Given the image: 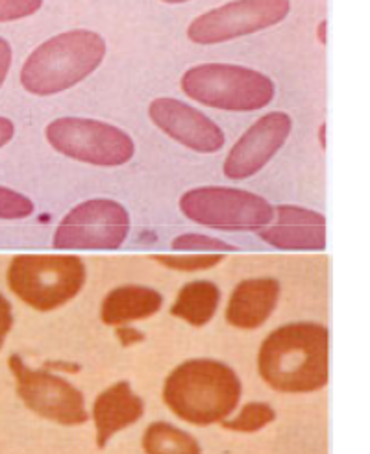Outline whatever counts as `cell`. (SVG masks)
Returning a JSON list of instances; mask_svg holds the SVG:
<instances>
[{"mask_svg":"<svg viewBox=\"0 0 370 454\" xmlns=\"http://www.w3.org/2000/svg\"><path fill=\"white\" fill-rule=\"evenodd\" d=\"M106 54V39L95 30L59 32L28 54L19 71L20 86L34 97L66 93L95 74L104 64Z\"/></svg>","mask_w":370,"mask_h":454,"instance_id":"3","label":"cell"},{"mask_svg":"<svg viewBox=\"0 0 370 454\" xmlns=\"http://www.w3.org/2000/svg\"><path fill=\"white\" fill-rule=\"evenodd\" d=\"M13 137H15L13 121L0 115V149H4L8 143H12Z\"/></svg>","mask_w":370,"mask_h":454,"instance_id":"28","label":"cell"},{"mask_svg":"<svg viewBox=\"0 0 370 454\" xmlns=\"http://www.w3.org/2000/svg\"><path fill=\"white\" fill-rule=\"evenodd\" d=\"M220 304L222 290L219 284L208 278H195L176 292L169 314L191 328H204L217 317Z\"/></svg>","mask_w":370,"mask_h":454,"instance_id":"16","label":"cell"},{"mask_svg":"<svg viewBox=\"0 0 370 454\" xmlns=\"http://www.w3.org/2000/svg\"><path fill=\"white\" fill-rule=\"evenodd\" d=\"M281 301V282L274 277H249L237 282L224 306V321L235 330L254 333L274 316Z\"/></svg>","mask_w":370,"mask_h":454,"instance_id":"14","label":"cell"},{"mask_svg":"<svg viewBox=\"0 0 370 454\" xmlns=\"http://www.w3.org/2000/svg\"><path fill=\"white\" fill-rule=\"evenodd\" d=\"M45 0H0V23H15L35 15Z\"/></svg>","mask_w":370,"mask_h":454,"instance_id":"24","label":"cell"},{"mask_svg":"<svg viewBox=\"0 0 370 454\" xmlns=\"http://www.w3.org/2000/svg\"><path fill=\"white\" fill-rule=\"evenodd\" d=\"M332 336L319 321L302 319L276 326L258 348L261 382L281 395H313L330 384Z\"/></svg>","mask_w":370,"mask_h":454,"instance_id":"1","label":"cell"},{"mask_svg":"<svg viewBox=\"0 0 370 454\" xmlns=\"http://www.w3.org/2000/svg\"><path fill=\"white\" fill-rule=\"evenodd\" d=\"M293 117L287 112L261 115L234 143L222 163V173L234 182H243L261 173L285 147L293 134Z\"/></svg>","mask_w":370,"mask_h":454,"instance_id":"11","label":"cell"},{"mask_svg":"<svg viewBox=\"0 0 370 454\" xmlns=\"http://www.w3.org/2000/svg\"><path fill=\"white\" fill-rule=\"evenodd\" d=\"M141 449L145 454H204L195 434L171 421H152L141 434Z\"/></svg>","mask_w":370,"mask_h":454,"instance_id":"18","label":"cell"},{"mask_svg":"<svg viewBox=\"0 0 370 454\" xmlns=\"http://www.w3.org/2000/svg\"><path fill=\"white\" fill-rule=\"evenodd\" d=\"M243 399L237 371L217 358H189L174 365L161 384V401L171 414L198 428L220 425Z\"/></svg>","mask_w":370,"mask_h":454,"instance_id":"2","label":"cell"},{"mask_svg":"<svg viewBox=\"0 0 370 454\" xmlns=\"http://www.w3.org/2000/svg\"><path fill=\"white\" fill-rule=\"evenodd\" d=\"M45 367L47 369H50V371H54V373H59V375H64V373H71V375H74V373H78V371L81 369L80 367V364H74V362H66V360H58V362H47L45 364Z\"/></svg>","mask_w":370,"mask_h":454,"instance_id":"29","label":"cell"},{"mask_svg":"<svg viewBox=\"0 0 370 454\" xmlns=\"http://www.w3.org/2000/svg\"><path fill=\"white\" fill-rule=\"evenodd\" d=\"M6 284L17 301L39 314L71 304L88 284V265L78 254H17L6 270Z\"/></svg>","mask_w":370,"mask_h":454,"instance_id":"4","label":"cell"},{"mask_svg":"<svg viewBox=\"0 0 370 454\" xmlns=\"http://www.w3.org/2000/svg\"><path fill=\"white\" fill-rule=\"evenodd\" d=\"M163 4H171V6H178V4H188L191 0H161Z\"/></svg>","mask_w":370,"mask_h":454,"instance_id":"32","label":"cell"},{"mask_svg":"<svg viewBox=\"0 0 370 454\" xmlns=\"http://www.w3.org/2000/svg\"><path fill=\"white\" fill-rule=\"evenodd\" d=\"M113 334H115L117 343L122 348H130V347H135V345H141L147 341V334L143 333L137 325L117 326V328H113Z\"/></svg>","mask_w":370,"mask_h":454,"instance_id":"25","label":"cell"},{"mask_svg":"<svg viewBox=\"0 0 370 454\" xmlns=\"http://www.w3.org/2000/svg\"><path fill=\"white\" fill-rule=\"evenodd\" d=\"M278 419L276 408L266 401H249L239 404L230 418H226L220 427L234 434H258L269 428Z\"/></svg>","mask_w":370,"mask_h":454,"instance_id":"19","label":"cell"},{"mask_svg":"<svg viewBox=\"0 0 370 454\" xmlns=\"http://www.w3.org/2000/svg\"><path fill=\"white\" fill-rule=\"evenodd\" d=\"M319 141H320V149L326 151V147H328V125L326 122H322V125L319 127Z\"/></svg>","mask_w":370,"mask_h":454,"instance_id":"31","label":"cell"},{"mask_svg":"<svg viewBox=\"0 0 370 454\" xmlns=\"http://www.w3.org/2000/svg\"><path fill=\"white\" fill-rule=\"evenodd\" d=\"M17 397L34 416L59 427L89 423L88 399L76 384L43 367H32L20 355L8 358Z\"/></svg>","mask_w":370,"mask_h":454,"instance_id":"8","label":"cell"},{"mask_svg":"<svg viewBox=\"0 0 370 454\" xmlns=\"http://www.w3.org/2000/svg\"><path fill=\"white\" fill-rule=\"evenodd\" d=\"M180 88L197 105L235 114L263 110L276 97V84L269 74L226 61L189 67L180 78Z\"/></svg>","mask_w":370,"mask_h":454,"instance_id":"5","label":"cell"},{"mask_svg":"<svg viewBox=\"0 0 370 454\" xmlns=\"http://www.w3.org/2000/svg\"><path fill=\"white\" fill-rule=\"evenodd\" d=\"M45 139L58 154L104 169L122 168L137 153L135 141L127 130L93 117L52 119L45 129Z\"/></svg>","mask_w":370,"mask_h":454,"instance_id":"7","label":"cell"},{"mask_svg":"<svg viewBox=\"0 0 370 454\" xmlns=\"http://www.w3.org/2000/svg\"><path fill=\"white\" fill-rule=\"evenodd\" d=\"M226 254L213 253H171V254H152V260L174 273L197 275L212 271L224 262Z\"/></svg>","mask_w":370,"mask_h":454,"instance_id":"20","label":"cell"},{"mask_svg":"<svg viewBox=\"0 0 370 454\" xmlns=\"http://www.w3.org/2000/svg\"><path fill=\"white\" fill-rule=\"evenodd\" d=\"M132 232V217L122 202L106 197L81 200L61 217L52 247L61 253L117 251Z\"/></svg>","mask_w":370,"mask_h":454,"instance_id":"9","label":"cell"},{"mask_svg":"<svg viewBox=\"0 0 370 454\" xmlns=\"http://www.w3.org/2000/svg\"><path fill=\"white\" fill-rule=\"evenodd\" d=\"M317 39L322 47L328 43V20L326 19H322L317 27Z\"/></svg>","mask_w":370,"mask_h":454,"instance_id":"30","label":"cell"},{"mask_svg":"<svg viewBox=\"0 0 370 454\" xmlns=\"http://www.w3.org/2000/svg\"><path fill=\"white\" fill-rule=\"evenodd\" d=\"M178 208L185 219L219 232H259L274 219V204L234 185H198L185 192Z\"/></svg>","mask_w":370,"mask_h":454,"instance_id":"6","label":"cell"},{"mask_svg":"<svg viewBox=\"0 0 370 454\" xmlns=\"http://www.w3.org/2000/svg\"><path fill=\"white\" fill-rule=\"evenodd\" d=\"M174 253H213V254H228L235 253L237 247L222 238L204 234V232H185L176 236L171 241Z\"/></svg>","mask_w":370,"mask_h":454,"instance_id":"21","label":"cell"},{"mask_svg":"<svg viewBox=\"0 0 370 454\" xmlns=\"http://www.w3.org/2000/svg\"><path fill=\"white\" fill-rule=\"evenodd\" d=\"M149 119L178 145L197 154H217L226 145V134L220 125L189 102L176 97L150 100Z\"/></svg>","mask_w":370,"mask_h":454,"instance_id":"12","label":"cell"},{"mask_svg":"<svg viewBox=\"0 0 370 454\" xmlns=\"http://www.w3.org/2000/svg\"><path fill=\"white\" fill-rule=\"evenodd\" d=\"M276 224H326V215L319 210L307 208L300 204H278L274 206Z\"/></svg>","mask_w":370,"mask_h":454,"instance_id":"23","label":"cell"},{"mask_svg":"<svg viewBox=\"0 0 370 454\" xmlns=\"http://www.w3.org/2000/svg\"><path fill=\"white\" fill-rule=\"evenodd\" d=\"M145 401L130 380H117L100 389L89 408V421L95 428V443L106 449L110 442L145 418Z\"/></svg>","mask_w":370,"mask_h":454,"instance_id":"13","label":"cell"},{"mask_svg":"<svg viewBox=\"0 0 370 454\" xmlns=\"http://www.w3.org/2000/svg\"><path fill=\"white\" fill-rule=\"evenodd\" d=\"M163 304H166V299L156 287L145 284H122L112 287L102 297L98 317L102 325L110 328L137 325L158 316L163 309Z\"/></svg>","mask_w":370,"mask_h":454,"instance_id":"15","label":"cell"},{"mask_svg":"<svg viewBox=\"0 0 370 454\" xmlns=\"http://www.w3.org/2000/svg\"><path fill=\"white\" fill-rule=\"evenodd\" d=\"M15 325V314H13V306L10 302V299L0 294V350L4 348L12 330Z\"/></svg>","mask_w":370,"mask_h":454,"instance_id":"26","label":"cell"},{"mask_svg":"<svg viewBox=\"0 0 370 454\" xmlns=\"http://www.w3.org/2000/svg\"><path fill=\"white\" fill-rule=\"evenodd\" d=\"M258 238L273 249L287 253H322L328 247L326 224H276L265 226Z\"/></svg>","mask_w":370,"mask_h":454,"instance_id":"17","label":"cell"},{"mask_svg":"<svg viewBox=\"0 0 370 454\" xmlns=\"http://www.w3.org/2000/svg\"><path fill=\"white\" fill-rule=\"evenodd\" d=\"M35 214V202L8 185H0V221H23Z\"/></svg>","mask_w":370,"mask_h":454,"instance_id":"22","label":"cell"},{"mask_svg":"<svg viewBox=\"0 0 370 454\" xmlns=\"http://www.w3.org/2000/svg\"><path fill=\"white\" fill-rule=\"evenodd\" d=\"M289 13L291 0H230L195 17L188 39L202 47L222 45L278 27Z\"/></svg>","mask_w":370,"mask_h":454,"instance_id":"10","label":"cell"},{"mask_svg":"<svg viewBox=\"0 0 370 454\" xmlns=\"http://www.w3.org/2000/svg\"><path fill=\"white\" fill-rule=\"evenodd\" d=\"M13 66V49L10 41L0 35V88L4 86V82L12 71Z\"/></svg>","mask_w":370,"mask_h":454,"instance_id":"27","label":"cell"}]
</instances>
